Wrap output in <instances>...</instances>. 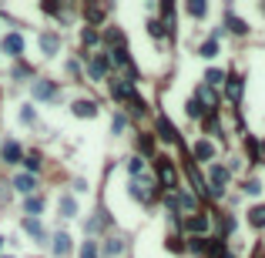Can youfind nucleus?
<instances>
[{"instance_id":"1","label":"nucleus","mask_w":265,"mask_h":258,"mask_svg":"<svg viewBox=\"0 0 265 258\" xmlns=\"http://www.w3.org/2000/svg\"><path fill=\"white\" fill-rule=\"evenodd\" d=\"M158 181H161V188H175L178 181H175V164L168 161V158H158Z\"/></svg>"},{"instance_id":"2","label":"nucleus","mask_w":265,"mask_h":258,"mask_svg":"<svg viewBox=\"0 0 265 258\" xmlns=\"http://www.w3.org/2000/svg\"><path fill=\"white\" fill-rule=\"evenodd\" d=\"M154 128H158V137L161 141H178V134H175V128H171V121L168 118H165V114H158V118H154Z\"/></svg>"},{"instance_id":"3","label":"nucleus","mask_w":265,"mask_h":258,"mask_svg":"<svg viewBox=\"0 0 265 258\" xmlns=\"http://www.w3.org/2000/svg\"><path fill=\"white\" fill-rule=\"evenodd\" d=\"M4 54L20 57L24 54V37H20V34H7V37H4Z\"/></svg>"},{"instance_id":"4","label":"nucleus","mask_w":265,"mask_h":258,"mask_svg":"<svg viewBox=\"0 0 265 258\" xmlns=\"http://www.w3.org/2000/svg\"><path fill=\"white\" fill-rule=\"evenodd\" d=\"M0 161L20 164V145H17V141H7V145H4V151H0Z\"/></svg>"},{"instance_id":"5","label":"nucleus","mask_w":265,"mask_h":258,"mask_svg":"<svg viewBox=\"0 0 265 258\" xmlns=\"http://www.w3.org/2000/svg\"><path fill=\"white\" fill-rule=\"evenodd\" d=\"M111 91H114V97H118V101H128V97H135V88H131V81H114L111 84Z\"/></svg>"},{"instance_id":"6","label":"nucleus","mask_w":265,"mask_h":258,"mask_svg":"<svg viewBox=\"0 0 265 258\" xmlns=\"http://www.w3.org/2000/svg\"><path fill=\"white\" fill-rule=\"evenodd\" d=\"M57 47H61V37H57V34H40V50H44V54H57Z\"/></svg>"},{"instance_id":"7","label":"nucleus","mask_w":265,"mask_h":258,"mask_svg":"<svg viewBox=\"0 0 265 258\" xmlns=\"http://www.w3.org/2000/svg\"><path fill=\"white\" fill-rule=\"evenodd\" d=\"M195 158L208 164L211 158H215V145H211V141H198V145H195Z\"/></svg>"},{"instance_id":"8","label":"nucleus","mask_w":265,"mask_h":258,"mask_svg":"<svg viewBox=\"0 0 265 258\" xmlns=\"http://www.w3.org/2000/svg\"><path fill=\"white\" fill-rule=\"evenodd\" d=\"M225 27H228L232 34H238V37H242V34H249V24H245L242 17H235L232 10H228V17H225Z\"/></svg>"},{"instance_id":"9","label":"nucleus","mask_w":265,"mask_h":258,"mask_svg":"<svg viewBox=\"0 0 265 258\" xmlns=\"http://www.w3.org/2000/svg\"><path fill=\"white\" fill-rule=\"evenodd\" d=\"M50 248H54V255H67V251H71V235L57 232V235H54V245H50Z\"/></svg>"},{"instance_id":"10","label":"nucleus","mask_w":265,"mask_h":258,"mask_svg":"<svg viewBox=\"0 0 265 258\" xmlns=\"http://www.w3.org/2000/svg\"><path fill=\"white\" fill-rule=\"evenodd\" d=\"M74 114H77V118H94L97 114V107H94V101H74Z\"/></svg>"},{"instance_id":"11","label":"nucleus","mask_w":265,"mask_h":258,"mask_svg":"<svg viewBox=\"0 0 265 258\" xmlns=\"http://www.w3.org/2000/svg\"><path fill=\"white\" fill-rule=\"evenodd\" d=\"M34 185H37V181H34V175H17V178H14V188H17L20 194H31Z\"/></svg>"},{"instance_id":"12","label":"nucleus","mask_w":265,"mask_h":258,"mask_svg":"<svg viewBox=\"0 0 265 258\" xmlns=\"http://www.w3.org/2000/svg\"><path fill=\"white\" fill-rule=\"evenodd\" d=\"M108 67H111V61H108V57H94V61H91V77H94V81H101Z\"/></svg>"},{"instance_id":"13","label":"nucleus","mask_w":265,"mask_h":258,"mask_svg":"<svg viewBox=\"0 0 265 258\" xmlns=\"http://www.w3.org/2000/svg\"><path fill=\"white\" fill-rule=\"evenodd\" d=\"M34 94L40 97V101H47V97H54L57 94V88L50 81H34Z\"/></svg>"},{"instance_id":"14","label":"nucleus","mask_w":265,"mask_h":258,"mask_svg":"<svg viewBox=\"0 0 265 258\" xmlns=\"http://www.w3.org/2000/svg\"><path fill=\"white\" fill-rule=\"evenodd\" d=\"M77 215V202H74L71 194H64V198H61V218H74Z\"/></svg>"},{"instance_id":"15","label":"nucleus","mask_w":265,"mask_h":258,"mask_svg":"<svg viewBox=\"0 0 265 258\" xmlns=\"http://www.w3.org/2000/svg\"><path fill=\"white\" fill-rule=\"evenodd\" d=\"M131 194H135L138 202H151V191H148L145 181H131Z\"/></svg>"},{"instance_id":"16","label":"nucleus","mask_w":265,"mask_h":258,"mask_svg":"<svg viewBox=\"0 0 265 258\" xmlns=\"http://www.w3.org/2000/svg\"><path fill=\"white\" fill-rule=\"evenodd\" d=\"M185 228H188V232H208V218L195 215V218H188V221H185Z\"/></svg>"},{"instance_id":"17","label":"nucleus","mask_w":265,"mask_h":258,"mask_svg":"<svg viewBox=\"0 0 265 258\" xmlns=\"http://www.w3.org/2000/svg\"><path fill=\"white\" fill-rule=\"evenodd\" d=\"M20 225H24V232H27V235H34V238H44V228H40L37 218H24Z\"/></svg>"},{"instance_id":"18","label":"nucleus","mask_w":265,"mask_h":258,"mask_svg":"<svg viewBox=\"0 0 265 258\" xmlns=\"http://www.w3.org/2000/svg\"><path fill=\"white\" fill-rule=\"evenodd\" d=\"M205 134H222V121H218V114H215V111L205 118Z\"/></svg>"},{"instance_id":"19","label":"nucleus","mask_w":265,"mask_h":258,"mask_svg":"<svg viewBox=\"0 0 265 258\" xmlns=\"http://www.w3.org/2000/svg\"><path fill=\"white\" fill-rule=\"evenodd\" d=\"M228 101H242V77H228Z\"/></svg>"},{"instance_id":"20","label":"nucleus","mask_w":265,"mask_h":258,"mask_svg":"<svg viewBox=\"0 0 265 258\" xmlns=\"http://www.w3.org/2000/svg\"><path fill=\"white\" fill-rule=\"evenodd\" d=\"M249 221H252L255 228H262V225H265V205H255V208L249 211Z\"/></svg>"},{"instance_id":"21","label":"nucleus","mask_w":265,"mask_h":258,"mask_svg":"<svg viewBox=\"0 0 265 258\" xmlns=\"http://www.w3.org/2000/svg\"><path fill=\"white\" fill-rule=\"evenodd\" d=\"M121 248H124L121 238H108V242H104V255H121Z\"/></svg>"},{"instance_id":"22","label":"nucleus","mask_w":265,"mask_h":258,"mask_svg":"<svg viewBox=\"0 0 265 258\" xmlns=\"http://www.w3.org/2000/svg\"><path fill=\"white\" fill-rule=\"evenodd\" d=\"M192 251L195 255H208V238H192Z\"/></svg>"},{"instance_id":"23","label":"nucleus","mask_w":265,"mask_h":258,"mask_svg":"<svg viewBox=\"0 0 265 258\" xmlns=\"http://www.w3.org/2000/svg\"><path fill=\"white\" fill-rule=\"evenodd\" d=\"M198 104H201V107H205V104H215V91L201 88V91H198Z\"/></svg>"},{"instance_id":"24","label":"nucleus","mask_w":265,"mask_h":258,"mask_svg":"<svg viewBox=\"0 0 265 258\" xmlns=\"http://www.w3.org/2000/svg\"><path fill=\"white\" fill-rule=\"evenodd\" d=\"M81 258H97V242H84L81 245Z\"/></svg>"},{"instance_id":"25","label":"nucleus","mask_w":265,"mask_h":258,"mask_svg":"<svg viewBox=\"0 0 265 258\" xmlns=\"http://www.w3.org/2000/svg\"><path fill=\"white\" fill-rule=\"evenodd\" d=\"M20 121H24V124H34V121H37V114H34V107H31V104L20 107Z\"/></svg>"},{"instance_id":"26","label":"nucleus","mask_w":265,"mask_h":258,"mask_svg":"<svg viewBox=\"0 0 265 258\" xmlns=\"http://www.w3.org/2000/svg\"><path fill=\"white\" fill-rule=\"evenodd\" d=\"M201 54H205V57H215V54H218V41H215V37L201 44Z\"/></svg>"},{"instance_id":"27","label":"nucleus","mask_w":265,"mask_h":258,"mask_svg":"<svg viewBox=\"0 0 265 258\" xmlns=\"http://www.w3.org/2000/svg\"><path fill=\"white\" fill-rule=\"evenodd\" d=\"M111 61H114V64H128V50H124V47H114L111 50Z\"/></svg>"},{"instance_id":"28","label":"nucleus","mask_w":265,"mask_h":258,"mask_svg":"<svg viewBox=\"0 0 265 258\" xmlns=\"http://www.w3.org/2000/svg\"><path fill=\"white\" fill-rule=\"evenodd\" d=\"M175 198H178V208H195V198H192V194H188V191L175 194Z\"/></svg>"},{"instance_id":"29","label":"nucleus","mask_w":265,"mask_h":258,"mask_svg":"<svg viewBox=\"0 0 265 258\" xmlns=\"http://www.w3.org/2000/svg\"><path fill=\"white\" fill-rule=\"evenodd\" d=\"M188 14H192V17H201V14H205V4H201V0H192V4H188Z\"/></svg>"},{"instance_id":"30","label":"nucleus","mask_w":265,"mask_h":258,"mask_svg":"<svg viewBox=\"0 0 265 258\" xmlns=\"http://www.w3.org/2000/svg\"><path fill=\"white\" fill-rule=\"evenodd\" d=\"M88 20H91V24L104 20V10H101V7H88Z\"/></svg>"},{"instance_id":"31","label":"nucleus","mask_w":265,"mask_h":258,"mask_svg":"<svg viewBox=\"0 0 265 258\" xmlns=\"http://www.w3.org/2000/svg\"><path fill=\"white\" fill-rule=\"evenodd\" d=\"M188 114H192V118H201V114H205V107L198 104V97H195V101H188Z\"/></svg>"},{"instance_id":"32","label":"nucleus","mask_w":265,"mask_h":258,"mask_svg":"<svg viewBox=\"0 0 265 258\" xmlns=\"http://www.w3.org/2000/svg\"><path fill=\"white\" fill-rule=\"evenodd\" d=\"M141 168H145L141 158H128V171H131V175H141Z\"/></svg>"},{"instance_id":"33","label":"nucleus","mask_w":265,"mask_h":258,"mask_svg":"<svg viewBox=\"0 0 265 258\" xmlns=\"http://www.w3.org/2000/svg\"><path fill=\"white\" fill-rule=\"evenodd\" d=\"M24 164H27L31 171H37V168H40V154H37V151H34V154H27V158H24Z\"/></svg>"},{"instance_id":"34","label":"nucleus","mask_w":265,"mask_h":258,"mask_svg":"<svg viewBox=\"0 0 265 258\" xmlns=\"http://www.w3.org/2000/svg\"><path fill=\"white\" fill-rule=\"evenodd\" d=\"M24 208H27V211H40V208H44V198H27Z\"/></svg>"},{"instance_id":"35","label":"nucleus","mask_w":265,"mask_h":258,"mask_svg":"<svg viewBox=\"0 0 265 258\" xmlns=\"http://www.w3.org/2000/svg\"><path fill=\"white\" fill-rule=\"evenodd\" d=\"M222 81H225V74L211 67V71H208V84H211V88H215V84H222Z\"/></svg>"},{"instance_id":"36","label":"nucleus","mask_w":265,"mask_h":258,"mask_svg":"<svg viewBox=\"0 0 265 258\" xmlns=\"http://www.w3.org/2000/svg\"><path fill=\"white\" fill-rule=\"evenodd\" d=\"M141 151H145V154H151V151H154V141H151V134H141Z\"/></svg>"},{"instance_id":"37","label":"nucleus","mask_w":265,"mask_h":258,"mask_svg":"<svg viewBox=\"0 0 265 258\" xmlns=\"http://www.w3.org/2000/svg\"><path fill=\"white\" fill-rule=\"evenodd\" d=\"M148 34H151V37H161V34H165V24H158V20H151V24H148Z\"/></svg>"},{"instance_id":"38","label":"nucleus","mask_w":265,"mask_h":258,"mask_svg":"<svg viewBox=\"0 0 265 258\" xmlns=\"http://www.w3.org/2000/svg\"><path fill=\"white\" fill-rule=\"evenodd\" d=\"M104 41H108V44H118V47H121V31H108Z\"/></svg>"},{"instance_id":"39","label":"nucleus","mask_w":265,"mask_h":258,"mask_svg":"<svg viewBox=\"0 0 265 258\" xmlns=\"http://www.w3.org/2000/svg\"><path fill=\"white\" fill-rule=\"evenodd\" d=\"M14 77H31V67H27V64H17L14 67Z\"/></svg>"},{"instance_id":"40","label":"nucleus","mask_w":265,"mask_h":258,"mask_svg":"<svg viewBox=\"0 0 265 258\" xmlns=\"http://www.w3.org/2000/svg\"><path fill=\"white\" fill-rule=\"evenodd\" d=\"M124 124H128V121H124V114H118V118H114V134H121V131H124Z\"/></svg>"},{"instance_id":"41","label":"nucleus","mask_w":265,"mask_h":258,"mask_svg":"<svg viewBox=\"0 0 265 258\" xmlns=\"http://www.w3.org/2000/svg\"><path fill=\"white\" fill-rule=\"evenodd\" d=\"M97 41V31L94 27H88V31H84V44H94Z\"/></svg>"},{"instance_id":"42","label":"nucleus","mask_w":265,"mask_h":258,"mask_svg":"<svg viewBox=\"0 0 265 258\" xmlns=\"http://www.w3.org/2000/svg\"><path fill=\"white\" fill-rule=\"evenodd\" d=\"M245 191H249V194H258V191H262V185H258V181H245Z\"/></svg>"},{"instance_id":"43","label":"nucleus","mask_w":265,"mask_h":258,"mask_svg":"<svg viewBox=\"0 0 265 258\" xmlns=\"http://www.w3.org/2000/svg\"><path fill=\"white\" fill-rule=\"evenodd\" d=\"M168 248H171V251H181V248H185V242H178V238H168Z\"/></svg>"},{"instance_id":"44","label":"nucleus","mask_w":265,"mask_h":258,"mask_svg":"<svg viewBox=\"0 0 265 258\" xmlns=\"http://www.w3.org/2000/svg\"><path fill=\"white\" fill-rule=\"evenodd\" d=\"M0 245H4V238H0Z\"/></svg>"}]
</instances>
